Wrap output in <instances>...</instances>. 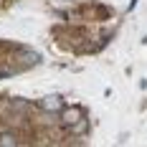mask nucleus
<instances>
[{"mask_svg": "<svg viewBox=\"0 0 147 147\" xmlns=\"http://www.w3.org/2000/svg\"><path fill=\"white\" fill-rule=\"evenodd\" d=\"M79 119H84V114H81V109H79V107H71V109H61V124H66V127H74Z\"/></svg>", "mask_w": 147, "mask_h": 147, "instance_id": "1", "label": "nucleus"}, {"mask_svg": "<svg viewBox=\"0 0 147 147\" xmlns=\"http://www.w3.org/2000/svg\"><path fill=\"white\" fill-rule=\"evenodd\" d=\"M41 107H43V112H51V114H56L63 109V99H61L59 94H51V96H46L41 99Z\"/></svg>", "mask_w": 147, "mask_h": 147, "instance_id": "2", "label": "nucleus"}, {"mask_svg": "<svg viewBox=\"0 0 147 147\" xmlns=\"http://www.w3.org/2000/svg\"><path fill=\"white\" fill-rule=\"evenodd\" d=\"M18 61H23L26 66H33V63H38V61H41V56H38V53H33V51H20V53H18Z\"/></svg>", "mask_w": 147, "mask_h": 147, "instance_id": "3", "label": "nucleus"}, {"mask_svg": "<svg viewBox=\"0 0 147 147\" xmlns=\"http://www.w3.org/2000/svg\"><path fill=\"white\" fill-rule=\"evenodd\" d=\"M18 142H20V140L13 137V134H3V137H0V145H18Z\"/></svg>", "mask_w": 147, "mask_h": 147, "instance_id": "4", "label": "nucleus"}]
</instances>
